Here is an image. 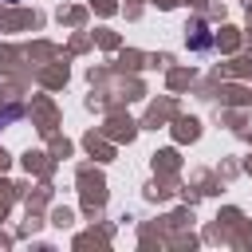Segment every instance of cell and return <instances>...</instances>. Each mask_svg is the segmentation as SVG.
<instances>
[{
  "label": "cell",
  "instance_id": "obj_1",
  "mask_svg": "<svg viewBox=\"0 0 252 252\" xmlns=\"http://www.w3.org/2000/svg\"><path fill=\"white\" fill-rule=\"evenodd\" d=\"M193 32H197L193 35V47H209V35H205V24L201 20H193Z\"/></svg>",
  "mask_w": 252,
  "mask_h": 252
},
{
  "label": "cell",
  "instance_id": "obj_2",
  "mask_svg": "<svg viewBox=\"0 0 252 252\" xmlns=\"http://www.w3.org/2000/svg\"><path fill=\"white\" fill-rule=\"evenodd\" d=\"M16 118H20V106H8V110L0 114V130H4V122H16Z\"/></svg>",
  "mask_w": 252,
  "mask_h": 252
},
{
  "label": "cell",
  "instance_id": "obj_3",
  "mask_svg": "<svg viewBox=\"0 0 252 252\" xmlns=\"http://www.w3.org/2000/svg\"><path fill=\"white\" fill-rule=\"evenodd\" d=\"M8 4H16V0H8Z\"/></svg>",
  "mask_w": 252,
  "mask_h": 252
}]
</instances>
